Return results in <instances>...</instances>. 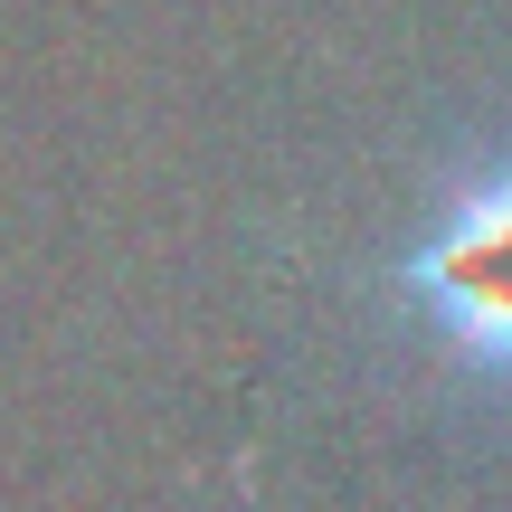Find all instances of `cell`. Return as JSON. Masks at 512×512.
<instances>
[{"mask_svg":"<svg viewBox=\"0 0 512 512\" xmlns=\"http://www.w3.org/2000/svg\"><path fill=\"white\" fill-rule=\"evenodd\" d=\"M399 304L437 351H456V370L512 389V152L399 256Z\"/></svg>","mask_w":512,"mask_h":512,"instance_id":"obj_1","label":"cell"}]
</instances>
